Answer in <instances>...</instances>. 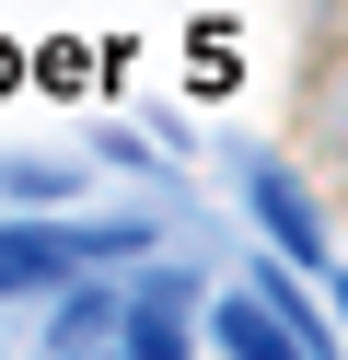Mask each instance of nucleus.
<instances>
[{"mask_svg":"<svg viewBox=\"0 0 348 360\" xmlns=\"http://www.w3.org/2000/svg\"><path fill=\"white\" fill-rule=\"evenodd\" d=\"M244 198H255V233H267L290 267H325V221H314V186H302V174L255 163V174H244Z\"/></svg>","mask_w":348,"mask_h":360,"instance_id":"1","label":"nucleus"},{"mask_svg":"<svg viewBox=\"0 0 348 360\" xmlns=\"http://www.w3.org/2000/svg\"><path fill=\"white\" fill-rule=\"evenodd\" d=\"M116 360H186V279L174 267L116 302Z\"/></svg>","mask_w":348,"mask_h":360,"instance_id":"2","label":"nucleus"},{"mask_svg":"<svg viewBox=\"0 0 348 360\" xmlns=\"http://www.w3.org/2000/svg\"><path fill=\"white\" fill-rule=\"evenodd\" d=\"M46 279H70V244L46 221H0V302L12 290H46Z\"/></svg>","mask_w":348,"mask_h":360,"instance_id":"3","label":"nucleus"},{"mask_svg":"<svg viewBox=\"0 0 348 360\" xmlns=\"http://www.w3.org/2000/svg\"><path fill=\"white\" fill-rule=\"evenodd\" d=\"M209 326H221V360H302V337L278 326L267 302H244V290H232V302L209 314Z\"/></svg>","mask_w":348,"mask_h":360,"instance_id":"4","label":"nucleus"},{"mask_svg":"<svg viewBox=\"0 0 348 360\" xmlns=\"http://www.w3.org/2000/svg\"><path fill=\"white\" fill-rule=\"evenodd\" d=\"M93 337H116V290H70V302H58V349L82 360Z\"/></svg>","mask_w":348,"mask_h":360,"instance_id":"5","label":"nucleus"},{"mask_svg":"<svg viewBox=\"0 0 348 360\" xmlns=\"http://www.w3.org/2000/svg\"><path fill=\"white\" fill-rule=\"evenodd\" d=\"M0 186H12V198H70V163H12Z\"/></svg>","mask_w":348,"mask_h":360,"instance_id":"6","label":"nucleus"}]
</instances>
